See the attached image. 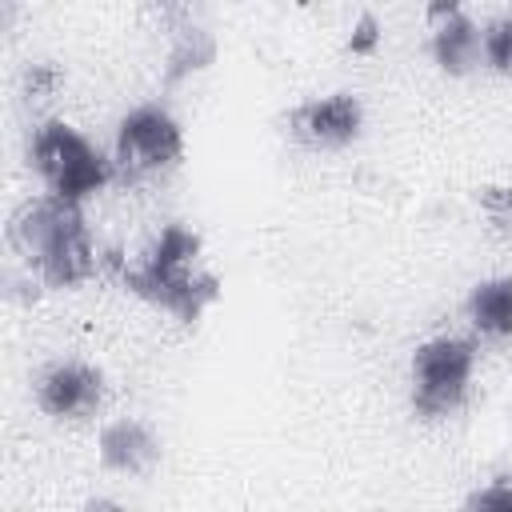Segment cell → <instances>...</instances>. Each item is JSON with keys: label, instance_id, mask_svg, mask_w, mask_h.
<instances>
[{"label": "cell", "instance_id": "cell-1", "mask_svg": "<svg viewBox=\"0 0 512 512\" xmlns=\"http://www.w3.org/2000/svg\"><path fill=\"white\" fill-rule=\"evenodd\" d=\"M120 280L136 296L152 300L156 308L180 320H200V312L220 292V280L200 268V236L188 232L184 224H168L144 256L124 260Z\"/></svg>", "mask_w": 512, "mask_h": 512}, {"label": "cell", "instance_id": "cell-2", "mask_svg": "<svg viewBox=\"0 0 512 512\" xmlns=\"http://www.w3.org/2000/svg\"><path fill=\"white\" fill-rule=\"evenodd\" d=\"M12 244L48 288H72L96 272V248L84 212L72 200L40 196L24 204L12 220Z\"/></svg>", "mask_w": 512, "mask_h": 512}, {"label": "cell", "instance_id": "cell-3", "mask_svg": "<svg viewBox=\"0 0 512 512\" xmlns=\"http://www.w3.org/2000/svg\"><path fill=\"white\" fill-rule=\"evenodd\" d=\"M28 152H32L36 172L48 180V196H60V200H72V204L100 192L116 172V164L64 120L40 124Z\"/></svg>", "mask_w": 512, "mask_h": 512}, {"label": "cell", "instance_id": "cell-4", "mask_svg": "<svg viewBox=\"0 0 512 512\" xmlns=\"http://www.w3.org/2000/svg\"><path fill=\"white\" fill-rule=\"evenodd\" d=\"M476 372V348L460 336H432L412 352V408L428 420L464 404Z\"/></svg>", "mask_w": 512, "mask_h": 512}, {"label": "cell", "instance_id": "cell-5", "mask_svg": "<svg viewBox=\"0 0 512 512\" xmlns=\"http://www.w3.org/2000/svg\"><path fill=\"white\" fill-rule=\"evenodd\" d=\"M184 156V128L176 124V116L160 104H140L132 108L120 128H116V172L128 180L152 176L172 168Z\"/></svg>", "mask_w": 512, "mask_h": 512}, {"label": "cell", "instance_id": "cell-6", "mask_svg": "<svg viewBox=\"0 0 512 512\" xmlns=\"http://www.w3.org/2000/svg\"><path fill=\"white\" fill-rule=\"evenodd\" d=\"M288 128L308 148H340V144H348V140L360 136V128H364V104L352 92H332V96H320V100L300 104L288 116Z\"/></svg>", "mask_w": 512, "mask_h": 512}, {"label": "cell", "instance_id": "cell-7", "mask_svg": "<svg viewBox=\"0 0 512 512\" xmlns=\"http://www.w3.org/2000/svg\"><path fill=\"white\" fill-rule=\"evenodd\" d=\"M432 56L448 76H468L484 64V28L460 4H432Z\"/></svg>", "mask_w": 512, "mask_h": 512}, {"label": "cell", "instance_id": "cell-8", "mask_svg": "<svg viewBox=\"0 0 512 512\" xmlns=\"http://www.w3.org/2000/svg\"><path fill=\"white\" fill-rule=\"evenodd\" d=\"M36 400L48 416L60 420L92 416L104 404V376L88 364H52L36 384Z\"/></svg>", "mask_w": 512, "mask_h": 512}, {"label": "cell", "instance_id": "cell-9", "mask_svg": "<svg viewBox=\"0 0 512 512\" xmlns=\"http://www.w3.org/2000/svg\"><path fill=\"white\" fill-rule=\"evenodd\" d=\"M160 456V440L156 432L144 424V420H112L104 432H100V460L112 468V472H128V476H140L156 464Z\"/></svg>", "mask_w": 512, "mask_h": 512}, {"label": "cell", "instance_id": "cell-10", "mask_svg": "<svg viewBox=\"0 0 512 512\" xmlns=\"http://www.w3.org/2000/svg\"><path fill=\"white\" fill-rule=\"evenodd\" d=\"M172 44H168V68H164V84H176L192 72H204L216 60V40L204 24L192 20V12L172 8Z\"/></svg>", "mask_w": 512, "mask_h": 512}, {"label": "cell", "instance_id": "cell-11", "mask_svg": "<svg viewBox=\"0 0 512 512\" xmlns=\"http://www.w3.org/2000/svg\"><path fill=\"white\" fill-rule=\"evenodd\" d=\"M468 320L480 336H512V276H492L476 284L468 296Z\"/></svg>", "mask_w": 512, "mask_h": 512}, {"label": "cell", "instance_id": "cell-12", "mask_svg": "<svg viewBox=\"0 0 512 512\" xmlns=\"http://www.w3.org/2000/svg\"><path fill=\"white\" fill-rule=\"evenodd\" d=\"M480 216L496 240H512V184H484L476 192Z\"/></svg>", "mask_w": 512, "mask_h": 512}, {"label": "cell", "instance_id": "cell-13", "mask_svg": "<svg viewBox=\"0 0 512 512\" xmlns=\"http://www.w3.org/2000/svg\"><path fill=\"white\" fill-rule=\"evenodd\" d=\"M484 64L512 76V16H496L484 24Z\"/></svg>", "mask_w": 512, "mask_h": 512}, {"label": "cell", "instance_id": "cell-14", "mask_svg": "<svg viewBox=\"0 0 512 512\" xmlns=\"http://www.w3.org/2000/svg\"><path fill=\"white\" fill-rule=\"evenodd\" d=\"M468 512H512V480H492L480 492H472Z\"/></svg>", "mask_w": 512, "mask_h": 512}, {"label": "cell", "instance_id": "cell-15", "mask_svg": "<svg viewBox=\"0 0 512 512\" xmlns=\"http://www.w3.org/2000/svg\"><path fill=\"white\" fill-rule=\"evenodd\" d=\"M56 84H60V72H56L52 64H32V68H28V76H24V88H28V96H32V100H44Z\"/></svg>", "mask_w": 512, "mask_h": 512}, {"label": "cell", "instance_id": "cell-16", "mask_svg": "<svg viewBox=\"0 0 512 512\" xmlns=\"http://www.w3.org/2000/svg\"><path fill=\"white\" fill-rule=\"evenodd\" d=\"M376 40H380V32H376V16H360L356 20V28H352V36H348V48L352 52H372L376 48Z\"/></svg>", "mask_w": 512, "mask_h": 512}, {"label": "cell", "instance_id": "cell-17", "mask_svg": "<svg viewBox=\"0 0 512 512\" xmlns=\"http://www.w3.org/2000/svg\"><path fill=\"white\" fill-rule=\"evenodd\" d=\"M84 512H124V508H120V500L96 496V500H88V504H84Z\"/></svg>", "mask_w": 512, "mask_h": 512}]
</instances>
